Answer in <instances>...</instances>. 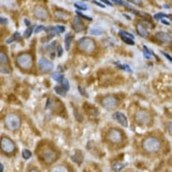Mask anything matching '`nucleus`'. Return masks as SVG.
<instances>
[{
	"label": "nucleus",
	"instance_id": "nucleus-1",
	"mask_svg": "<svg viewBox=\"0 0 172 172\" xmlns=\"http://www.w3.org/2000/svg\"><path fill=\"white\" fill-rule=\"evenodd\" d=\"M16 63L19 68L24 70H29L34 66L33 55L29 53H22L16 58Z\"/></svg>",
	"mask_w": 172,
	"mask_h": 172
},
{
	"label": "nucleus",
	"instance_id": "nucleus-2",
	"mask_svg": "<svg viewBox=\"0 0 172 172\" xmlns=\"http://www.w3.org/2000/svg\"><path fill=\"white\" fill-rule=\"evenodd\" d=\"M78 49L86 54H91L95 51L96 44L93 39L89 37H83L78 41Z\"/></svg>",
	"mask_w": 172,
	"mask_h": 172
},
{
	"label": "nucleus",
	"instance_id": "nucleus-3",
	"mask_svg": "<svg viewBox=\"0 0 172 172\" xmlns=\"http://www.w3.org/2000/svg\"><path fill=\"white\" fill-rule=\"evenodd\" d=\"M142 148L149 153H155L161 148V142L159 139L155 137H148L142 142Z\"/></svg>",
	"mask_w": 172,
	"mask_h": 172
},
{
	"label": "nucleus",
	"instance_id": "nucleus-4",
	"mask_svg": "<svg viewBox=\"0 0 172 172\" xmlns=\"http://www.w3.org/2000/svg\"><path fill=\"white\" fill-rule=\"evenodd\" d=\"M5 125L8 130H16L21 126V119L16 113H9L5 117Z\"/></svg>",
	"mask_w": 172,
	"mask_h": 172
},
{
	"label": "nucleus",
	"instance_id": "nucleus-5",
	"mask_svg": "<svg viewBox=\"0 0 172 172\" xmlns=\"http://www.w3.org/2000/svg\"><path fill=\"white\" fill-rule=\"evenodd\" d=\"M120 104V100L114 96H106L101 101V105L108 111H113L117 108Z\"/></svg>",
	"mask_w": 172,
	"mask_h": 172
},
{
	"label": "nucleus",
	"instance_id": "nucleus-6",
	"mask_svg": "<svg viewBox=\"0 0 172 172\" xmlns=\"http://www.w3.org/2000/svg\"><path fill=\"white\" fill-rule=\"evenodd\" d=\"M0 148L5 153L11 154L15 151L16 145L10 138L3 137L0 140Z\"/></svg>",
	"mask_w": 172,
	"mask_h": 172
},
{
	"label": "nucleus",
	"instance_id": "nucleus-7",
	"mask_svg": "<svg viewBox=\"0 0 172 172\" xmlns=\"http://www.w3.org/2000/svg\"><path fill=\"white\" fill-rule=\"evenodd\" d=\"M108 140L113 144H118L122 142L123 134L120 130L111 128L109 130L108 134Z\"/></svg>",
	"mask_w": 172,
	"mask_h": 172
},
{
	"label": "nucleus",
	"instance_id": "nucleus-8",
	"mask_svg": "<svg viewBox=\"0 0 172 172\" xmlns=\"http://www.w3.org/2000/svg\"><path fill=\"white\" fill-rule=\"evenodd\" d=\"M135 120L138 124L147 125L151 122V117L147 111L141 110L135 114Z\"/></svg>",
	"mask_w": 172,
	"mask_h": 172
},
{
	"label": "nucleus",
	"instance_id": "nucleus-9",
	"mask_svg": "<svg viewBox=\"0 0 172 172\" xmlns=\"http://www.w3.org/2000/svg\"><path fill=\"white\" fill-rule=\"evenodd\" d=\"M42 159L46 164H51L56 160L57 154L51 148L45 149L42 153Z\"/></svg>",
	"mask_w": 172,
	"mask_h": 172
},
{
	"label": "nucleus",
	"instance_id": "nucleus-10",
	"mask_svg": "<svg viewBox=\"0 0 172 172\" xmlns=\"http://www.w3.org/2000/svg\"><path fill=\"white\" fill-rule=\"evenodd\" d=\"M33 14L37 19L42 20V21L46 20L49 16L47 10L43 6L40 5L35 6L34 10H33Z\"/></svg>",
	"mask_w": 172,
	"mask_h": 172
},
{
	"label": "nucleus",
	"instance_id": "nucleus-11",
	"mask_svg": "<svg viewBox=\"0 0 172 172\" xmlns=\"http://www.w3.org/2000/svg\"><path fill=\"white\" fill-rule=\"evenodd\" d=\"M39 66L41 70L44 72H50L53 68V64L52 62L45 57L40 58L39 61Z\"/></svg>",
	"mask_w": 172,
	"mask_h": 172
},
{
	"label": "nucleus",
	"instance_id": "nucleus-12",
	"mask_svg": "<svg viewBox=\"0 0 172 172\" xmlns=\"http://www.w3.org/2000/svg\"><path fill=\"white\" fill-rule=\"evenodd\" d=\"M113 119L115 120L116 122L119 123L120 125H122L123 127H128V122L126 116L122 112H115L112 115Z\"/></svg>",
	"mask_w": 172,
	"mask_h": 172
},
{
	"label": "nucleus",
	"instance_id": "nucleus-13",
	"mask_svg": "<svg viewBox=\"0 0 172 172\" xmlns=\"http://www.w3.org/2000/svg\"><path fill=\"white\" fill-rule=\"evenodd\" d=\"M72 27L76 32L80 33L81 31L84 30L85 26H84L83 22L82 21V20L80 17L75 16L74 18L72 21Z\"/></svg>",
	"mask_w": 172,
	"mask_h": 172
},
{
	"label": "nucleus",
	"instance_id": "nucleus-14",
	"mask_svg": "<svg viewBox=\"0 0 172 172\" xmlns=\"http://www.w3.org/2000/svg\"><path fill=\"white\" fill-rule=\"evenodd\" d=\"M155 37L159 41H160L162 43L167 44L170 43L171 42V37L168 33L164 32H159L156 33Z\"/></svg>",
	"mask_w": 172,
	"mask_h": 172
},
{
	"label": "nucleus",
	"instance_id": "nucleus-15",
	"mask_svg": "<svg viewBox=\"0 0 172 172\" xmlns=\"http://www.w3.org/2000/svg\"><path fill=\"white\" fill-rule=\"evenodd\" d=\"M136 31H137L138 34L140 37L143 38H147L149 35L148 29H147V26L145 25L144 22H140L136 24Z\"/></svg>",
	"mask_w": 172,
	"mask_h": 172
},
{
	"label": "nucleus",
	"instance_id": "nucleus-16",
	"mask_svg": "<svg viewBox=\"0 0 172 172\" xmlns=\"http://www.w3.org/2000/svg\"><path fill=\"white\" fill-rule=\"evenodd\" d=\"M83 109L85 111V112L89 115L96 116L99 114V110H98V109L96 108L94 105L88 103H85L84 104Z\"/></svg>",
	"mask_w": 172,
	"mask_h": 172
},
{
	"label": "nucleus",
	"instance_id": "nucleus-17",
	"mask_svg": "<svg viewBox=\"0 0 172 172\" xmlns=\"http://www.w3.org/2000/svg\"><path fill=\"white\" fill-rule=\"evenodd\" d=\"M71 159H72V160L74 162H75L76 164L80 165V164H82V161H83V153H82V152L81 151L76 150L75 151L74 154L71 157Z\"/></svg>",
	"mask_w": 172,
	"mask_h": 172
},
{
	"label": "nucleus",
	"instance_id": "nucleus-18",
	"mask_svg": "<svg viewBox=\"0 0 172 172\" xmlns=\"http://www.w3.org/2000/svg\"><path fill=\"white\" fill-rule=\"evenodd\" d=\"M54 16L56 18L60 20V21H66L69 17V14L64 10L55 11Z\"/></svg>",
	"mask_w": 172,
	"mask_h": 172
},
{
	"label": "nucleus",
	"instance_id": "nucleus-19",
	"mask_svg": "<svg viewBox=\"0 0 172 172\" xmlns=\"http://www.w3.org/2000/svg\"><path fill=\"white\" fill-rule=\"evenodd\" d=\"M72 39H73V36L71 33H67L66 36H65L64 44H65V47H66V51H69V50H70Z\"/></svg>",
	"mask_w": 172,
	"mask_h": 172
},
{
	"label": "nucleus",
	"instance_id": "nucleus-20",
	"mask_svg": "<svg viewBox=\"0 0 172 172\" xmlns=\"http://www.w3.org/2000/svg\"><path fill=\"white\" fill-rule=\"evenodd\" d=\"M53 89H54L55 92L58 95L62 96V97H66L67 92H68V91L65 90V89L62 86H56L54 87V88Z\"/></svg>",
	"mask_w": 172,
	"mask_h": 172
},
{
	"label": "nucleus",
	"instance_id": "nucleus-21",
	"mask_svg": "<svg viewBox=\"0 0 172 172\" xmlns=\"http://www.w3.org/2000/svg\"><path fill=\"white\" fill-rule=\"evenodd\" d=\"M127 164H122V163H115V164L113 165L112 169L115 172H119L122 170L123 168L126 167Z\"/></svg>",
	"mask_w": 172,
	"mask_h": 172
},
{
	"label": "nucleus",
	"instance_id": "nucleus-22",
	"mask_svg": "<svg viewBox=\"0 0 172 172\" xmlns=\"http://www.w3.org/2000/svg\"><path fill=\"white\" fill-rule=\"evenodd\" d=\"M51 77H52V79L54 80L55 81H56L57 82H60V83H61L62 80H63L64 79V75L62 74L59 72H55L52 74Z\"/></svg>",
	"mask_w": 172,
	"mask_h": 172
},
{
	"label": "nucleus",
	"instance_id": "nucleus-23",
	"mask_svg": "<svg viewBox=\"0 0 172 172\" xmlns=\"http://www.w3.org/2000/svg\"><path fill=\"white\" fill-rule=\"evenodd\" d=\"M115 64L117 66V67L119 69H121L122 70H124L126 71V72H132V69L127 64H121L120 63H117V62H115Z\"/></svg>",
	"mask_w": 172,
	"mask_h": 172
},
{
	"label": "nucleus",
	"instance_id": "nucleus-24",
	"mask_svg": "<svg viewBox=\"0 0 172 172\" xmlns=\"http://www.w3.org/2000/svg\"><path fill=\"white\" fill-rule=\"evenodd\" d=\"M51 172H69L68 169L63 165H57L51 169Z\"/></svg>",
	"mask_w": 172,
	"mask_h": 172
},
{
	"label": "nucleus",
	"instance_id": "nucleus-25",
	"mask_svg": "<svg viewBox=\"0 0 172 172\" xmlns=\"http://www.w3.org/2000/svg\"><path fill=\"white\" fill-rule=\"evenodd\" d=\"M9 62V58L8 55L6 54L3 51H0V64H8Z\"/></svg>",
	"mask_w": 172,
	"mask_h": 172
},
{
	"label": "nucleus",
	"instance_id": "nucleus-26",
	"mask_svg": "<svg viewBox=\"0 0 172 172\" xmlns=\"http://www.w3.org/2000/svg\"><path fill=\"white\" fill-rule=\"evenodd\" d=\"M143 55H144V57L146 58L147 59H152V53L151 51L149 50L148 47L146 45H144L143 46ZM153 52V51H152Z\"/></svg>",
	"mask_w": 172,
	"mask_h": 172
},
{
	"label": "nucleus",
	"instance_id": "nucleus-27",
	"mask_svg": "<svg viewBox=\"0 0 172 172\" xmlns=\"http://www.w3.org/2000/svg\"><path fill=\"white\" fill-rule=\"evenodd\" d=\"M164 18H169L171 20V16L170 15H168V14H164V13L163 12H159V13H157V14H155L154 15V18L155 20H160V19H163Z\"/></svg>",
	"mask_w": 172,
	"mask_h": 172
},
{
	"label": "nucleus",
	"instance_id": "nucleus-28",
	"mask_svg": "<svg viewBox=\"0 0 172 172\" xmlns=\"http://www.w3.org/2000/svg\"><path fill=\"white\" fill-rule=\"evenodd\" d=\"M119 35H120V37L122 36V37H128V38H130V39H134V37L133 35H132V34H130V33L126 32V31L122 30H120Z\"/></svg>",
	"mask_w": 172,
	"mask_h": 172
},
{
	"label": "nucleus",
	"instance_id": "nucleus-29",
	"mask_svg": "<svg viewBox=\"0 0 172 172\" xmlns=\"http://www.w3.org/2000/svg\"><path fill=\"white\" fill-rule=\"evenodd\" d=\"M74 114L76 120L78 122H82V121H83V120H84L83 116H82L81 114H80V113L79 112V111H78L77 109H74Z\"/></svg>",
	"mask_w": 172,
	"mask_h": 172
},
{
	"label": "nucleus",
	"instance_id": "nucleus-30",
	"mask_svg": "<svg viewBox=\"0 0 172 172\" xmlns=\"http://www.w3.org/2000/svg\"><path fill=\"white\" fill-rule=\"evenodd\" d=\"M22 155L24 159H28L31 157V155H32V153L28 149H24L22 152Z\"/></svg>",
	"mask_w": 172,
	"mask_h": 172
},
{
	"label": "nucleus",
	"instance_id": "nucleus-31",
	"mask_svg": "<svg viewBox=\"0 0 172 172\" xmlns=\"http://www.w3.org/2000/svg\"><path fill=\"white\" fill-rule=\"evenodd\" d=\"M33 31V27H28L26 29V30L24 31V37L26 38V39H28V38L30 37L32 35Z\"/></svg>",
	"mask_w": 172,
	"mask_h": 172
},
{
	"label": "nucleus",
	"instance_id": "nucleus-32",
	"mask_svg": "<svg viewBox=\"0 0 172 172\" xmlns=\"http://www.w3.org/2000/svg\"><path fill=\"white\" fill-rule=\"evenodd\" d=\"M74 7L76 8L78 10H87V6L82 3H75Z\"/></svg>",
	"mask_w": 172,
	"mask_h": 172
},
{
	"label": "nucleus",
	"instance_id": "nucleus-33",
	"mask_svg": "<svg viewBox=\"0 0 172 172\" xmlns=\"http://www.w3.org/2000/svg\"><path fill=\"white\" fill-rule=\"evenodd\" d=\"M120 37H121L122 40L125 43H126L128 45H134V41L133 39H130V38H128V37H122V36Z\"/></svg>",
	"mask_w": 172,
	"mask_h": 172
},
{
	"label": "nucleus",
	"instance_id": "nucleus-34",
	"mask_svg": "<svg viewBox=\"0 0 172 172\" xmlns=\"http://www.w3.org/2000/svg\"><path fill=\"white\" fill-rule=\"evenodd\" d=\"M62 84V87L65 89L66 91H69V89H70V83H69L68 80L66 79H64V80H62V82H61Z\"/></svg>",
	"mask_w": 172,
	"mask_h": 172
},
{
	"label": "nucleus",
	"instance_id": "nucleus-35",
	"mask_svg": "<svg viewBox=\"0 0 172 172\" xmlns=\"http://www.w3.org/2000/svg\"><path fill=\"white\" fill-rule=\"evenodd\" d=\"M78 89H79V93H80V95H81L82 96H84V97H88V93H86V91L85 90V88H83V87H81V86H79L78 87Z\"/></svg>",
	"mask_w": 172,
	"mask_h": 172
},
{
	"label": "nucleus",
	"instance_id": "nucleus-36",
	"mask_svg": "<svg viewBox=\"0 0 172 172\" xmlns=\"http://www.w3.org/2000/svg\"><path fill=\"white\" fill-rule=\"evenodd\" d=\"M55 30H56V33L58 34H60V33H64L65 30H66V28L64 26L61 25H57L55 26Z\"/></svg>",
	"mask_w": 172,
	"mask_h": 172
},
{
	"label": "nucleus",
	"instance_id": "nucleus-37",
	"mask_svg": "<svg viewBox=\"0 0 172 172\" xmlns=\"http://www.w3.org/2000/svg\"><path fill=\"white\" fill-rule=\"evenodd\" d=\"M0 73L2 74H10V70L8 68L4 66H0Z\"/></svg>",
	"mask_w": 172,
	"mask_h": 172
},
{
	"label": "nucleus",
	"instance_id": "nucleus-38",
	"mask_svg": "<svg viewBox=\"0 0 172 172\" xmlns=\"http://www.w3.org/2000/svg\"><path fill=\"white\" fill-rule=\"evenodd\" d=\"M90 33L91 35H102V32L99 30H98V29H91L90 30Z\"/></svg>",
	"mask_w": 172,
	"mask_h": 172
},
{
	"label": "nucleus",
	"instance_id": "nucleus-39",
	"mask_svg": "<svg viewBox=\"0 0 172 172\" xmlns=\"http://www.w3.org/2000/svg\"><path fill=\"white\" fill-rule=\"evenodd\" d=\"M76 13L77 14H79L80 17L83 18H84V19L87 20V21H93L92 18L87 16H85V15H84V14H82V13H81V12H79V11H76Z\"/></svg>",
	"mask_w": 172,
	"mask_h": 172
},
{
	"label": "nucleus",
	"instance_id": "nucleus-40",
	"mask_svg": "<svg viewBox=\"0 0 172 172\" xmlns=\"http://www.w3.org/2000/svg\"><path fill=\"white\" fill-rule=\"evenodd\" d=\"M114 3L117 4V5H120V6H127V7H130V6L128 4H127L126 2H125L124 1H117V0H114L113 1Z\"/></svg>",
	"mask_w": 172,
	"mask_h": 172
},
{
	"label": "nucleus",
	"instance_id": "nucleus-41",
	"mask_svg": "<svg viewBox=\"0 0 172 172\" xmlns=\"http://www.w3.org/2000/svg\"><path fill=\"white\" fill-rule=\"evenodd\" d=\"M57 56L59 57H60L62 55H63V52H64L63 48L62 47L61 45H59L57 47Z\"/></svg>",
	"mask_w": 172,
	"mask_h": 172
},
{
	"label": "nucleus",
	"instance_id": "nucleus-42",
	"mask_svg": "<svg viewBox=\"0 0 172 172\" xmlns=\"http://www.w3.org/2000/svg\"><path fill=\"white\" fill-rule=\"evenodd\" d=\"M12 37L14 38V41H20L21 39V36L18 32H16Z\"/></svg>",
	"mask_w": 172,
	"mask_h": 172
},
{
	"label": "nucleus",
	"instance_id": "nucleus-43",
	"mask_svg": "<svg viewBox=\"0 0 172 172\" xmlns=\"http://www.w3.org/2000/svg\"><path fill=\"white\" fill-rule=\"evenodd\" d=\"M43 30H45V26L43 25H39L35 29V33H39L41 32V31Z\"/></svg>",
	"mask_w": 172,
	"mask_h": 172
},
{
	"label": "nucleus",
	"instance_id": "nucleus-44",
	"mask_svg": "<svg viewBox=\"0 0 172 172\" xmlns=\"http://www.w3.org/2000/svg\"><path fill=\"white\" fill-rule=\"evenodd\" d=\"M8 24V20L7 18H5L0 17V24Z\"/></svg>",
	"mask_w": 172,
	"mask_h": 172
},
{
	"label": "nucleus",
	"instance_id": "nucleus-45",
	"mask_svg": "<svg viewBox=\"0 0 172 172\" xmlns=\"http://www.w3.org/2000/svg\"><path fill=\"white\" fill-rule=\"evenodd\" d=\"M161 53H162V54L164 55V56L167 58V59L169 60V62H172V58H171V57L170 56V55H169L168 53H165V52H164V51H161Z\"/></svg>",
	"mask_w": 172,
	"mask_h": 172
},
{
	"label": "nucleus",
	"instance_id": "nucleus-46",
	"mask_svg": "<svg viewBox=\"0 0 172 172\" xmlns=\"http://www.w3.org/2000/svg\"><path fill=\"white\" fill-rule=\"evenodd\" d=\"M93 3H94V4H95L97 6H99V7H101V8H105V6L103 4H101L100 3V2H98V1H92Z\"/></svg>",
	"mask_w": 172,
	"mask_h": 172
},
{
	"label": "nucleus",
	"instance_id": "nucleus-47",
	"mask_svg": "<svg viewBox=\"0 0 172 172\" xmlns=\"http://www.w3.org/2000/svg\"><path fill=\"white\" fill-rule=\"evenodd\" d=\"M167 130H169V134H171V122H169L167 125Z\"/></svg>",
	"mask_w": 172,
	"mask_h": 172
},
{
	"label": "nucleus",
	"instance_id": "nucleus-48",
	"mask_svg": "<svg viewBox=\"0 0 172 172\" xmlns=\"http://www.w3.org/2000/svg\"><path fill=\"white\" fill-rule=\"evenodd\" d=\"M102 2H103L104 4H106L108 6H113V4L111 3L110 1H106V0H102Z\"/></svg>",
	"mask_w": 172,
	"mask_h": 172
},
{
	"label": "nucleus",
	"instance_id": "nucleus-49",
	"mask_svg": "<svg viewBox=\"0 0 172 172\" xmlns=\"http://www.w3.org/2000/svg\"><path fill=\"white\" fill-rule=\"evenodd\" d=\"M14 41V38L13 37H11V38H10V39H8V40H7V41H6V43H7L8 44H10V43H12L13 41Z\"/></svg>",
	"mask_w": 172,
	"mask_h": 172
},
{
	"label": "nucleus",
	"instance_id": "nucleus-50",
	"mask_svg": "<svg viewBox=\"0 0 172 172\" xmlns=\"http://www.w3.org/2000/svg\"><path fill=\"white\" fill-rule=\"evenodd\" d=\"M24 23H25V24L26 26H30V21H28V19H26V18H25L24 20Z\"/></svg>",
	"mask_w": 172,
	"mask_h": 172
},
{
	"label": "nucleus",
	"instance_id": "nucleus-51",
	"mask_svg": "<svg viewBox=\"0 0 172 172\" xmlns=\"http://www.w3.org/2000/svg\"><path fill=\"white\" fill-rule=\"evenodd\" d=\"M131 3H134V4H136L138 5H140L142 4L141 1H130Z\"/></svg>",
	"mask_w": 172,
	"mask_h": 172
},
{
	"label": "nucleus",
	"instance_id": "nucleus-52",
	"mask_svg": "<svg viewBox=\"0 0 172 172\" xmlns=\"http://www.w3.org/2000/svg\"><path fill=\"white\" fill-rule=\"evenodd\" d=\"M161 22L163 24H165V25H169V22H167V21H165V20H164V19H162L161 20Z\"/></svg>",
	"mask_w": 172,
	"mask_h": 172
},
{
	"label": "nucleus",
	"instance_id": "nucleus-53",
	"mask_svg": "<svg viewBox=\"0 0 172 172\" xmlns=\"http://www.w3.org/2000/svg\"><path fill=\"white\" fill-rule=\"evenodd\" d=\"M4 171V166L1 164H0V172H3Z\"/></svg>",
	"mask_w": 172,
	"mask_h": 172
},
{
	"label": "nucleus",
	"instance_id": "nucleus-54",
	"mask_svg": "<svg viewBox=\"0 0 172 172\" xmlns=\"http://www.w3.org/2000/svg\"><path fill=\"white\" fill-rule=\"evenodd\" d=\"M55 53H52L51 54V58L52 59H53L55 58Z\"/></svg>",
	"mask_w": 172,
	"mask_h": 172
},
{
	"label": "nucleus",
	"instance_id": "nucleus-55",
	"mask_svg": "<svg viewBox=\"0 0 172 172\" xmlns=\"http://www.w3.org/2000/svg\"><path fill=\"white\" fill-rule=\"evenodd\" d=\"M123 15H124V17H126L127 19H128V20H131V17H130V16H128L127 15V14H123Z\"/></svg>",
	"mask_w": 172,
	"mask_h": 172
},
{
	"label": "nucleus",
	"instance_id": "nucleus-56",
	"mask_svg": "<svg viewBox=\"0 0 172 172\" xmlns=\"http://www.w3.org/2000/svg\"><path fill=\"white\" fill-rule=\"evenodd\" d=\"M29 172H39V171L36 170V169H31V170Z\"/></svg>",
	"mask_w": 172,
	"mask_h": 172
},
{
	"label": "nucleus",
	"instance_id": "nucleus-57",
	"mask_svg": "<svg viewBox=\"0 0 172 172\" xmlns=\"http://www.w3.org/2000/svg\"><path fill=\"white\" fill-rule=\"evenodd\" d=\"M2 36V30H0V40L1 39V37Z\"/></svg>",
	"mask_w": 172,
	"mask_h": 172
},
{
	"label": "nucleus",
	"instance_id": "nucleus-58",
	"mask_svg": "<svg viewBox=\"0 0 172 172\" xmlns=\"http://www.w3.org/2000/svg\"><path fill=\"white\" fill-rule=\"evenodd\" d=\"M164 7H165V8H169V6H167V5H164Z\"/></svg>",
	"mask_w": 172,
	"mask_h": 172
}]
</instances>
